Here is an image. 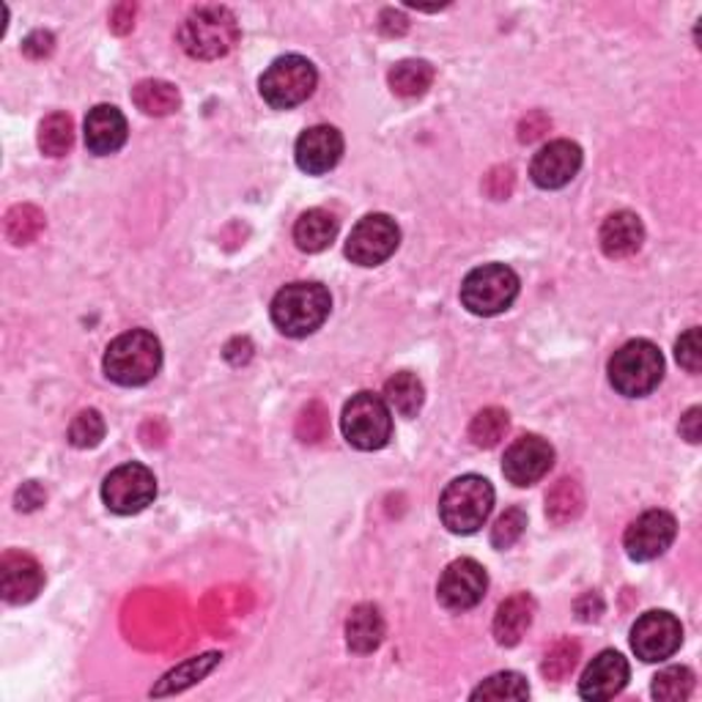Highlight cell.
I'll return each instance as SVG.
<instances>
[{
    "label": "cell",
    "instance_id": "6da1fadb",
    "mask_svg": "<svg viewBox=\"0 0 702 702\" xmlns=\"http://www.w3.org/2000/svg\"><path fill=\"white\" fill-rule=\"evenodd\" d=\"M333 297L322 283H288L273 299V324L288 338H308L327 322Z\"/></svg>",
    "mask_w": 702,
    "mask_h": 702
},
{
    "label": "cell",
    "instance_id": "7a4b0ae2",
    "mask_svg": "<svg viewBox=\"0 0 702 702\" xmlns=\"http://www.w3.org/2000/svg\"><path fill=\"white\" fill-rule=\"evenodd\" d=\"M105 376L121 387L149 385L162 368V346L149 329H129L118 335L105 352Z\"/></svg>",
    "mask_w": 702,
    "mask_h": 702
},
{
    "label": "cell",
    "instance_id": "3957f363",
    "mask_svg": "<svg viewBox=\"0 0 702 702\" xmlns=\"http://www.w3.org/2000/svg\"><path fill=\"white\" fill-rule=\"evenodd\" d=\"M239 41V22L226 6H200L185 20L179 45L196 61H217Z\"/></svg>",
    "mask_w": 702,
    "mask_h": 702
},
{
    "label": "cell",
    "instance_id": "277c9868",
    "mask_svg": "<svg viewBox=\"0 0 702 702\" xmlns=\"http://www.w3.org/2000/svg\"><path fill=\"white\" fill-rule=\"evenodd\" d=\"M494 507V486L481 475H462L447 483L439 497V518L451 533L472 535L488 522Z\"/></svg>",
    "mask_w": 702,
    "mask_h": 702
},
{
    "label": "cell",
    "instance_id": "5b68a950",
    "mask_svg": "<svg viewBox=\"0 0 702 702\" xmlns=\"http://www.w3.org/2000/svg\"><path fill=\"white\" fill-rule=\"evenodd\" d=\"M664 379V357L651 340H629L610 359V382L625 398L651 395Z\"/></svg>",
    "mask_w": 702,
    "mask_h": 702
},
{
    "label": "cell",
    "instance_id": "8992f818",
    "mask_svg": "<svg viewBox=\"0 0 702 702\" xmlns=\"http://www.w3.org/2000/svg\"><path fill=\"white\" fill-rule=\"evenodd\" d=\"M518 275L505 264H483L462 283L464 308L475 316H500L516 303Z\"/></svg>",
    "mask_w": 702,
    "mask_h": 702
},
{
    "label": "cell",
    "instance_id": "52a82bcc",
    "mask_svg": "<svg viewBox=\"0 0 702 702\" xmlns=\"http://www.w3.org/2000/svg\"><path fill=\"white\" fill-rule=\"evenodd\" d=\"M340 431H344L346 442L357 447V451H382L393 436L390 406L385 404L382 395H352L349 404L344 406Z\"/></svg>",
    "mask_w": 702,
    "mask_h": 702
},
{
    "label": "cell",
    "instance_id": "ba28073f",
    "mask_svg": "<svg viewBox=\"0 0 702 702\" xmlns=\"http://www.w3.org/2000/svg\"><path fill=\"white\" fill-rule=\"evenodd\" d=\"M318 72L303 56H283L269 63L267 72L258 80L264 102L275 110H291L303 105L316 91Z\"/></svg>",
    "mask_w": 702,
    "mask_h": 702
},
{
    "label": "cell",
    "instance_id": "9c48e42d",
    "mask_svg": "<svg viewBox=\"0 0 702 702\" xmlns=\"http://www.w3.org/2000/svg\"><path fill=\"white\" fill-rule=\"evenodd\" d=\"M157 497V477L155 472L138 462L121 464L105 477L102 500L110 511L118 516H132V513L146 511Z\"/></svg>",
    "mask_w": 702,
    "mask_h": 702
},
{
    "label": "cell",
    "instance_id": "30bf717a",
    "mask_svg": "<svg viewBox=\"0 0 702 702\" xmlns=\"http://www.w3.org/2000/svg\"><path fill=\"white\" fill-rule=\"evenodd\" d=\"M683 645V625L672 612H645L631 629V651L645 664H659L675 656Z\"/></svg>",
    "mask_w": 702,
    "mask_h": 702
},
{
    "label": "cell",
    "instance_id": "8fae6325",
    "mask_svg": "<svg viewBox=\"0 0 702 702\" xmlns=\"http://www.w3.org/2000/svg\"><path fill=\"white\" fill-rule=\"evenodd\" d=\"M401 231L393 217L368 215L352 228L346 239V258L357 267H379L398 250Z\"/></svg>",
    "mask_w": 702,
    "mask_h": 702
},
{
    "label": "cell",
    "instance_id": "7c38bea8",
    "mask_svg": "<svg viewBox=\"0 0 702 702\" xmlns=\"http://www.w3.org/2000/svg\"><path fill=\"white\" fill-rule=\"evenodd\" d=\"M488 576L477 560L462 557L453 560L445 568V574L439 576V585H436V599L445 610L451 612H467L472 606H477L486 595Z\"/></svg>",
    "mask_w": 702,
    "mask_h": 702
},
{
    "label": "cell",
    "instance_id": "4fadbf2b",
    "mask_svg": "<svg viewBox=\"0 0 702 702\" xmlns=\"http://www.w3.org/2000/svg\"><path fill=\"white\" fill-rule=\"evenodd\" d=\"M678 535V522L666 511H647L629 524L623 535L625 554L636 563L662 557Z\"/></svg>",
    "mask_w": 702,
    "mask_h": 702
},
{
    "label": "cell",
    "instance_id": "5bb4252c",
    "mask_svg": "<svg viewBox=\"0 0 702 702\" xmlns=\"http://www.w3.org/2000/svg\"><path fill=\"white\" fill-rule=\"evenodd\" d=\"M554 467V447L544 436L524 434L505 451L503 475L518 488L535 486Z\"/></svg>",
    "mask_w": 702,
    "mask_h": 702
},
{
    "label": "cell",
    "instance_id": "9a60e30c",
    "mask_svg": "<svg viewBox=\"0 0 702 702\" xmlns=\"http://www.w3.org/2000/svg\"><path fill=\"white\" fill-rule=\"evenodd\" d=\"M582 168V149L574 140H552L530 165V176L541 190H560L568 185Z\"/></svg>",
    "mask_w": 702,
    "mask_h": 702
},
{
    "label": "cell",
    "instance_id": "2e32d148",
    "mask_svg": "<svg viewBox=\"0 0 702 702\" xmlns=\"http://www.w3.org/2000/svg\"><path fill=\"white\" fill-rule=\"evenodd\" d=\"M45 587V571L39 560L26 552H6L0 560V593L6 604H31Z\"/></svg>",
    "mask_w": 702,
    "mask_h": 702
},
{
    "label": "cell",
    "instance_id": "e0dca14e",
    "mask_svg": "<svg viewBox=\"0 0 702 702\" xmlns=\"http://www.w3.org/2000/svg\"><path fill=\"white\" fill-rule=\"evenodd\" d=\"M294 155H297L299 170L308 176L329 174L344 157V135L329 123H318L299 135Z\"/></svg>",
    "mask_w": 702,
    "mask_h": 702
},
{
    "label": "cell",
    "instance_id": "ac0fdd59",
    "mask_svg": "<svg viewBox=\"0 0 702 702\" xmlns=\"http://www.w3.org/2000/svg\"><path fill=\"white\" fill-rule=\"evenodd\" d=\"M631 678V666L625 662L623 653L617 651H601L587 670L582 672L580 681V698L590 702L612 700L623 692L625 683Z\"/></svg>",
    "mask_w": 702,
    "mask_h": 702
},
{
    "label": "cell",
    "instance_id": "d6986e66",
    "mask_svg": "<svg viewBox=\"0 0 702 702\" xmlns=\"http://www.w3.org/2000/svg\"><path fill=\"white\" fill-rule=\"evenodd\" d=\"M127 118L113 105H97L86 116V146L91 155H116L127 144Z\"/></svg>",
    "mask_w": 702,
    "mask_h": 702
},
{
    "label": "cell",
    "instance_id": "ffe728a7",
    "mask_svg": "<svg viewBox=\"0 0 702 702\" xmlns=\"http://www.w3.org/2000/svg\"><path fill=\"white\" fill-rule=\"evenodd\" d=\"M599 241L604 256L610 258H629L645 241V226H642L640 217L634 211H615L604 220L599 231Z\"/></svg>",
    "mask_w": 702,
    "mask_h": 702
},
{
    "label": "cell",
    "instance_id": "44dd1931",
    "mask_svg": "<svg viewBox=\"0 0 702 702\" xmlns=\"http://www.w3.org/2000/svg\"><path fill=\"white\" fill-rule=\"evenodd\" d=\"M533 617H535L533 595L516 593L507 601H503L497 615H494V625H492L497 645H503V647L518 645L522 636L527 634L530 625H533Z\"/></svg>",
    "mask_w": 702,
    "mask_h": 702
},
{
    "label": "cell",
    "instance_id": "7402d4cb",
    "mask_svg": "<svg viewBox=\"0 0 702 702\" xmlns=\"http://www.w3.org/2000/svg\"><path fill=\"white\" fill-rule=\"evenodd\" d=\"M385 640V617L379 606L359 604L354 606L346 621V645L354 653H374Z\"/></svg>",
    "mask_w": 702,
    "mask_h": 702
},
{
    "label": "cell",
    "instance_id": "603a6c76",
    "mask_svg": "<svg viewBox=\"0 0 702 702\" xmlns=\"http://www.w3.org/2000/svg\"><path fill=\"white\" fill-rule=\"evenodd\" d=\"M223 662V653L211 651V653H200V656L187 659V662L176 664L168 675H162V681L151 689V698H168V694H179L185 689L196 686V683L204 681L217 664Z\"/></svg>",
    "mask_w": 702,
    "mask_h": 702
},
{
    "label": "cell",
    "instance_id": "cb8c5ba5",
    "mask_svg": "<svg viewBox=\"0 0 702 702\" xmlns=\"http://www.w3.org/2000/svg\"><path fill=\"white\" fill-rule=\"evenodd\" d=\"M338 236V220L327 209H308L294 226V241L303 253H322Z\"/></svg>",
    "mask_w": 702,
    "mask_h": 702
},
{
    "label": "cell",
    "instance_id": "d4e9b609",
    "mask_svg": "<svg viewBox=\"0 0 702 702\" xmlns=\"http://www.w3.org/2000/svg\"><path fill=\"white\" fill-rule=\"evenodd\" d=\"M132 102L146 116H170L181 108V93L168 80H140L132 88Z\"/></svg>",
    "mask_w": 702,
    "mask_h": 702
},
{
    "label": "cell",
    "instance_id": "484cf974",
    "mask_svg": "<svg viewBox=\"0 0 702 702\" xmlns=\"http://www.w3.org/2000/svg\"><path fill=\"white\" fill-rule=\"evenodd\" d=\"M382 398H385V404L390 406L395 415L417 417V412L423 409V401H426V390H423V382L412 370H398V374L387 379Z\"/></svg>",
    "mask_w": 702,
    "mask_h": 702
},
{
    "label": "cell",
    "instance_id": "4316f807",
    "mask_svg": "<svg viewBox=\"0 0 702 702\" xmlns=\"http://www.w3.org/2000/svg\"><path fill=\"white\" fill-rule=\"evenodd\" d=\"M387 82H390V91L398 93V97H423L431 88V82H434V67L428 61H421V58H406V61H398L390 69Z\"/></svg>",
    "mask_w": 702,
    "mask_h": 702
},
{
    "label": "cell",
    "instance_id": "83f0119b",
    "mask_svg": "<svg viewBox=\"0 0 702 702\" xmlns=\"http://www.w3.org/2000/svg\"><path fill=\"white\" fill-rule=\"evenodd\" d=\"M585 511V492L571 477H560L546 494V516L552 524H568Z\"/></svg>",
    "mask_w": 702,
    "mask_h": 702
},
{
    "label": "cell",
    "instance_id": "f1b7e54d",
    "mask_svg": "<svg viewBox=\"0 0 702 702\" xmlns=\"http://www.w3.org/2000/svg\"><path fill=\"white\" fill-rule=\"evenodd\" d=\"M75 146V121L67 113H50L39 123V149L47 157L69 155Z\"/></svg>",
    "mask_w": 702,
    "mask_h": 702
},
{
    "label": "cell",
    "instance_id": "f546056e",
    "mask_svg": "<svg viewBox=\"0 0 702 702\" xmlns=\"http://www.w3.org/2000/svg\"><path fill=\"white\" fill-rule=\"evenodd\" d=\"M45 211L39 206L17 204L6 215V236H9L11 245H31L45 231Z\"/></svg>",
    "mask_w": 702,
    "mask_h": 702
},
{
    "label": "cell",
    "instance_id": "4dcf8cb0",
    "mask_svg": "<svg viewBox=\"0 0 702 702\" xmlns=\"http://www.w3.org/2000/svg\"><path fill=\"white\" fill-rule=\"evenodd\" d=\"M511 428V415L500 406H486L469 423V439L475 447H497Z\"/></svg>",
    "mask_w": 702,
    "mask_h": 702
},
{
    "label": "cell",
    "instance_id": "1f68e13d",
    "mask_svg": "<svg viewBox=\"0 0 702 702\" xmlns=\"http://www.w3.org/2000/svg\"><path fill=\"white\" fill-rule=\"evenodd\" d=\"M472 700H527L530 683L527 678L518 672H497V675L486 678L475 692L469 694Z\"/></svg>",
    "mask_w": 702,
    "mask_h": 702
},
{
    "label": "cell",
    "instance_id": "d6a6232c",
    "mask_svg": "<svg viewBox=\"0 0 702 702\" xmlns=\"http://www.w3.org/2000/svg\"><path fill=\"white\" fill-rule=\"evenodd\" d=\"M694 692V672L689 666H666L653 678L651 694L662 702H683Z\"/></svg>",
    "mask_w": 702,
    "mask_h": 702
},
{
    "label": "cell",
    "instance_id": "836d02e7",
    "mask_svg": "<svg viewBox=\"0 0 702 702\" xmlns=\"http://www.w3.org/2000/svg\"><path fill=\"white\" fill-rule=\"evenodd\" d=\"M580 642L574 640H557L552 647L546 651L544 664H541V672H544L546 681H565L571 672L580 664Z\"/></svg>",
    "mask_w": 702,
    "mask_h": 702
},
{
    "label": "cell",
    "instance_id": "e575fe53",
    "mask_svg": "<svg viewBox=\"0 0 702 702\" xmlns=\"http://www.w3.org/2000/svg\"><path fill=\"white\" fill-rule=\"evenodd\" d=\"M105 431H108V426H105L102 415L97 409H86L69 426V442L78 451H88V447H97L105 439Z\"/></svg>",
    "mask_w": 702,
    "mask_h": 702
},
{
    "label": "cell",
    "instance_id": "d590c367",
    "mask_svg": "<svg viewBox=\"0 0 702 702\" xmlns=\"http://www.w3.org/2000/svg\"><path fill=\"white\" fill-rule=\"evenodd\" d=\"M527 527V513L522 507H507L503 516L494 522L492 527V546L494 548H511L524 535Z\"/></svg>",
    "mask_w": 702,
    "mask_h": 702
},
{
    "label": "cell",
    "instance_id": "8d00e7d4",
    "mask_svg": "<svg viewBox=\"0 0 702 702\" xmlns=\"http://www.w3.org/2000/svg\"><path fill=\"white\" fill-rule=\"evenodd\" d=\"M675 359L681 363V368L689 370V374H700L702 370V329L700 327H689L686 333L678 338Z\"/></svg>",
    "mask_w": 702,
    "mask_h": 702
},
{
    "label": "cell",
    "instance_id": "74e56055",
    "mask_svg": "<svg viewBox=\"0 0 702 702\" xmlns=\"http://www.w3.org/2000/svg\"><path fill=\"white\" fill-rule=\"evenodd\" d=\"M308 426V431H303V442H318L324 439V434H327V412H324L322 404H310L308 409L303 412V417H299L297 428H305Z\"/></svg>",
    "mask_w": 702,
    "mask_h": 702
},
{
    "label": "cell",
    "instance_id": "f35d334b",
    "mask_svg": "<svg viewBox=\"0 0 702 702\" xmlns=\"http://www.w3.org/2000/svg\"><path fill=\"white\" fill-rule=\"evenodd\" d=\"M52 50H56V37H52L50 31H33L31 37L22 41V52H26L28 58H33V61H41V58L50 56Z\"/></svg>",
    "mask_w": 702,
    "mask_h": 702
},
{
    "label": "cell",
    "instance_id": "ab89813d",
    "mask_svg": "<svg viewBox=\"0 0 702 702\" xmlns=\"http://www.w3.org/2000/svg\"><path fill=\"white\" fill-rule=\"evenodd\" d=\"M45 500H47L45 488H41L37 481H28V483H22V488L17 492L14 503H17V511H37V507L45 505Z\"/></svg>",
    "mask_w": 702,
    "mask_h": 702
},
{
    "label": "cell",
    "instance_id": "60d3db41",
    "mask_svg": "<svg viewBox=\"0 0 702 702\" xmlns=\"http://www.w3.org/2000/svg\"><path fill=\"white\" fill-rule=\"evenodd\" d=\"M486 190H488V196H492L494 200H503V198L511 196V190H513V170L511 168L492 170V174H488V179H486Z\"/></svg>",
    "mask_w": 702,
    "mask_h": 702
},
{
    "label": "cell",
    "instance_id": "b9f144b4",
    "mask_svg": "<svg viewBox=\"0 0 702 702\" xmlns=\"http://www.w3.org/2000/svg\"><path fill=\"white\" fill-rule=\"evenodd\" d=\"M379 28L385 37H404L406 31H409V20H406L401 11L395 9H385L379 17Z\"/></svg>",
    "mask_w": 702,
    "mask_h": 702
},
{
    "label": "cell",
    "instance_id": "7bdbcfd3",
    "mask_svg": "<svg viewBox=\"0 0 702 702\" xmlns=\"http://www.w3.org/2000/svg\"><path fill=\"white\" fill-rule=\"evenodd\" d=\"M681 436L686 442H692V445H698V442L702 439V409L700 406H692V409H689L686 415L681 417Z\"/></svg>",
    "mask_w": 702,
    "mask_h": 702
},
{
    "label": "cell",
    "instance_id": "ee69618b",
    "mask_svg": "<svg viewBox=\"0 0 702 702\" xmlns=\"http://www.w3.org/2000/svg\"><path fill=\"white\" fill-rule=\"evenodd\" d=\"M548 129V118L544 113H533L530 118H524L522 127H518V140L522 144H533L535 138H541Z\"/></svg>",
    "mask_w": 702,
    "mask_h": 702
},
{
    "label": "cell",
    "instance_id": "f6af8a7d",
    "mask_svg": "<svg viewBox=\"0 0 702 702\" xmlns=\"http://www.w3.org/2000/svg\"><path fill=\"white\" fill-rule=\"evenodd\" d=\"M601 612H604V601L599 599V593H587L576 601V615H580V621H599Z\"/></svg>",
    "mask_w": 702,
    "mask_h": 702
},
{
    "label": "cell",
    "instance_id": "bcb514c9",
    "mask_svg": "<svg viewBox=\"0 0 702 702\" xmlns=\"http://www.w3.org/2000/svg\"><path fill=\"white\" fill-rule=\"evenodd\" d=\"M135 6L132 3H123V6H116L113 14H110V28H113L116 33H129L135 26Z\"/></svg>",
    "mask_w": 702,
    "mask_h": 702
},
{
    "label": "cell",
    "instance_id": "7dc6e473",
    "mask_svg": "<svg viewBox=\"0 0 702 702\" xmlns=\"http://www.w3.org/2000/svg\"><path fill=\"white\" fill-rule=\"evenodd\" d=\"M250 357H253V344L247 338H234L231 344L226 346V359H228V363L245 365Z\"/></svg>",
    "mask_w": 702,
    "mask_h": 702
}]
</instances>
